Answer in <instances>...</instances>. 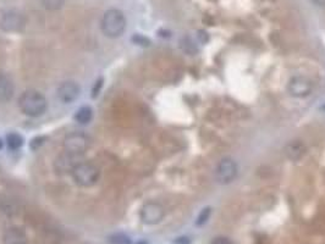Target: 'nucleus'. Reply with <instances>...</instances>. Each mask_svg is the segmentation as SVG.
Returning a JSON list of instances; mask_svg holds the SVG:
<instances>
[{"mask_svg": "<svg viewBox=\"0 0 325 244\" xmlns=\"http://www.w3.org/2000/svg\"><path fill=\"white\" fill-rule=\"evenodd\" d=\"M56 93H58L60 101H62L64 104H71L80 97L81 88L76 82L66 81L60 84Z\"/></svg>", "mask_w": 325, "mask_h": 244, "instance_id": "nucleus-9", "label": "nucleus"}, {"mask_svg": "<svg viewBox=\"0 0 325 244\" xmlns=\"http://www.w3.org/2000/svg\"><path fill=\"white\" fill-rule=\"evenodd\" d=\"M13 93H15V86L12 79L5 73L0 72V104L11 100Z\"/></svg>", "mask_w": 325, "mask_h": 244, "instance_id": "nucleus-10", "label": "nucleus"}, {"mask_svg": "<svg viewBox=\"0 0 325 244\" xmlns=\"http://www.w3.org/2000/svg\"><path fill=\"white\" fill-rule=\"evenodd\" d=\"M141 220L146 225H157L163 220L164 208L159 203L149 202L144 204L141 209Z\"/></svg>", "mask_w": 325, "mask_h": 244, "instance_id": "nucleus-6", "label": "nucleus"}, {"mask_svg": "<svg viewBox=\"0 0 325 244\" xmlns=\"http://www.w3.org/2000/svg\"><path fill=\"white\" fill-rule=\"evenodd\" d=\"M210 214H212V209H210V208H204V209L198 214L196 225H197V226H203L204 224H207L210 218Z\"/></svg>", "mask_w": 325, "mask_h": 244, "instance_id": "nucleus-16", "label": "nucleus"}, {"mask_svg": "<svg viewBox=\"0 0 325 244\" xmlns=\"http://www.w3.org/2000/svg\"><path fill=\"white\" fill-rule=\"evenodd\" d=\"M88 147L89 138L84 133H69L64 139V149L65 153H67V154L80 156L88 149Z\"/></svg>", "mask_w": 325, "mask_h": 244, "instance_id": "nucleus-4", "label": "nucleus"}, {"mask_svg": "<svg viewBox=\"0 0 325 244\" xmlns=\"http://www.w3.org/2000/svg\"><path fill=\"white\" fill-rule=\"evenodd\" d=\"M138 244H147V243L146 242H139Z\"/></svg>", "mask_w": 325, "mask_h": 244, "instance_id": "nucleus-25", "label": "nucleus"}, {"mask_svg": "<svg viewBox=\"0 0 325 244\" xmlns=\"http://www.w3.org/2000/svg\"><path fill=\"white\" fill-rule=\"evenodd\" d=\"M6 143H7V147H9L11 150H17L23 145L24 139L21 134L12 132L6 136Z\"/></svg>", "mask_w": 325, "mask_h": 244, "instance_id": "nucleus-14", "label": "nucleus"}, {"mask_svg": "<svg viewBox=\"0 0 325 244\" xmlns=\"http://www.w3.org/2000/svg\"><path fill=\"white\" fill-rule=\"evenodd\" d=\"M237 176V165L230 158H225L220 160L218 164L217 171H215V178L220 185H229Z\"/></svg>", "mask_w": 325, "mask_h": 244, "instance_id": "nucleus-5", "label": "nucleus"}, {"mask_svg": "<svg viewBox=\"0 0 325 244\" xmlns=\"http://www.w3.org/2000/svg\"><path fill=\"white\" fill-rule=\"evenodd\" d=\"M1 148H2V141L0 139V149H1Z\"/></svg>", "mask_w": 325, "mask_h": 244, "instance_id": "nucleus-24", "label": "nucleus"}, {"mask_svg": "<svg viewBox=\"0 0 325 244\" xmlns=\"http://www.w3.org/2000/svg\"><path fill=\"white\" fill-rule=\"evenodd\" d=\"M132 39H133V42H135L136 44H138V45L148 46L149 44H151L149 39H147L146 37H143V35H141V34H136L135 37L132 38Z\"/></svg>", "mask_w": 325, "mask_h": 244, "instance_id": "nucleus-19", "label": "nucleus"}, {"mask_svg": "<svg viewBox=\"0 0 325 244\" xmlns=\"http://www.w3.org/2000/svg\"><path fill=\"white\" fill-rule=\"evenodd\" d=\"M73 181L81 187H92L99 180L100 171L92 163H78L71 170Z\"/></svg>", "mask_w": 325, "mask_h": 244, "instance_id": "nucleus-3", "label": "nucleus"}, {"mask_svg": "<svg viewBox=\"0 0 325 244\" xmlns=\"http://www.w3.org/2000/svg\"><path fill=\"white\" fill-rule=\"evenodd\" d=\"M210 244H232V242L226 237H217L210 242Z\"/></svg>", "mask_w": 325, "mask_h": 244, "instance_id": "nucleus-20", "label": "nucleus"}, {"mask_svg": "<svg viewBox=\"0 0 325 244\" xmlns=\"http://www.w3.org/2000/svg\"><path fill=\"white\" fill-rule=\"evenodd\" d=\"M93 119V110L91 106H82L78 109L75 114V120L80 125H87L92 121Z\"/></svg>", "mask_w": 325, "mask_h": 244, "instance_id": "nucleus-13", "label": "nucleus"}, {"mask_svg": "<svg viewBox=\"0 0 325 244\" xmlns=\"http://www.w3.org/2000/svg\"><path fill=\"white\" fill-rule=\"evenodd\" d=\"M100 27L106 37L119 38L126 29V17L119 9H109L103 15Z\"/></svg>", "mask_w": 325, "mask_h": 244, "instance_id": "nucleus-2", "label": "nucleus"}, {"mask_svg": "<svg viewBox=\"0 0 325 244\" xmlns=\"http://www.w3.org/2000/svg\"><path fill=\"white\" fill-rule=\"evenodd\" d=\"M181 48L188 54H195L196 51H197L196 45L193 44V42L191 40V38H188V37H185L184 39L181 40Z\"/></svg>", "mask_w": 325, "mask_h": 244, "instance_id": "nucleus-17", "label": "nucleus"}, {"mask_svg": "<svg viewBox=\"0 0 325 244\" xmlns=\"http://www.w3.org/2000/svg\"><path fill=\"white\" fill-rule=\"evenodd\" d=\"M4 244H26V236L22 230L10 229L4 236Z\"/></svg>", "mask_w": 325, "mask_h": 244, "instance_id": "nucleus-12", "label": "nucleus"}, {"mask_svg": "<svg viewBox=\"0 0 325 244\" xmlns=\"http://www.w3.org/2000/svg\"><path fill=\"white\" fill-rule=\"evenodd\" d=\"M24 24V17L16 11L6 12L0 20V28L5 32H20L23 29Z\"/></svg>", "mask_w": 325, "mask_h": 244, "instance_id": "nucleus-8", "label": "nucleus"}, {"mask_svg": "<svg viewBox=\"0 0 325 244\" xmlns=\"http://www.w3.org/2000/svg\"><path fill=\"white\" fill-rule=\"evenodd\" d=\"M289 93L295 98H305L312 93L313 86L312 82L303 76H296L292 77L288 86Z\"/></svg>", "mask_w": 325, "mask_h": 244, "instance_id": "nucleus-7", "label": "nucleus"}, {"mask_svg": "<svg viewBox=\"0 0 325 244\" xmlns=\"http://www.w3.org/2000/svg\"><path fill=\"white\" fill-rule=\"evenodd\" d=\"M312 1L318 6H325V0H312Z\"/></svg>", "mask_w": 325, "mask_h": 244, "instance_id": "nucleus-23", "label": "nucleus"}, {"mask_svg": "<svg viewBox=\"0 0 325 244\" xmlns=\"http://www.w3.org/2000/svg\"><path fill=\"white\" fill-rule=\"evenodd\" d=\"M190 238L187 237H180L175 241V244H190Z\"/></svg>", "mask_w": 325, "mask_h": 244, "instance_id": "nucleus-22", "label": "nucleus"}, {"mask_svg": "<svg viewBox=\"0 0 325 244\" xmlns=\"http://www.w3.org/2000/svg\"><path fill=\"white\" fill-rule=\"evenodd\" d=\"M307 152L305 143L302 141H291L285 147V154L292 161H299Z\"/></svg>", "mask_w": 325, "mask_h": 244, "instance_id": "nucleus-11", "label": "nucleus"}, {"mask_svg": "<svg viewBox=\"0 0 325 244\" xmlns=\"http://www.w3.org/2000/svg\"><path fill=\"white\" fill-rule=\"evenodd\" d=\"M323 109H324V110H325V105H324V106H323Z\"/></svg>", "mask_w": 325, "mask_h": 244, "instance_id": "nucleus-26", "label": "nucleus"}, {"mask_svg": "<svg viewBox=\"0 0 325 244\" xmlns=\"http://www.w3.org/2000/svg\"><path fill=\"white\" fill-rule=\"evenodd\" d=\"M65 1H66V0H42V4L46 10L55 11V10L61 9V7L64 6Z\"/></svg>", "mask_w": 325, "mask_h": 244, "instance_id": "nucleus-15", "label": "nucleus"}, {"mask_svg": "<svg viewBox=\"0 0 325 244\" xmlns=\"http://www.w3.org/2000/svg\"><path fill=\"white\" fill-rule=\"evenodd\" d=\"M111 244H130L131 240L130 237H127L126 235H114L113 237L110 238Z\"/></svg>", "mask_w": 325, "mask_h": 244, "instance_id": "nucleus-18", "label": "nucleus"}, {"mask_svg": "<svg viewBox=\"0 0 325 244\" xmlns=\"http://www.w3.org/2000/svg\"><path fill=\"white\" fill-rule=\"evenodd\" d=\"M18 108L24 115L29 117L42 116L48 108L45 97L38 90H24L18 99Z\"/></svg>", "mask_w": 325, "mask_h": 244, "instance_id": "nucleus-1", "label": "nucleus"}, {"mask_svg": "<svg viewBox=\"0 0 325 244\" xmlns=\"http://www.w3.org/2000/svg\"><path fill=\"white\" fill-rule=\"evenodd\" d=\"M197 34H198L199 40H201L202 43H207V42H208L209 37H208V34L206 33V32H204V31H198Z\"/></svg>", "mask_w": 325, "mask_h": 244, "instance_id": "nucleus-21", "label": "nucleus"}]
</instances>
